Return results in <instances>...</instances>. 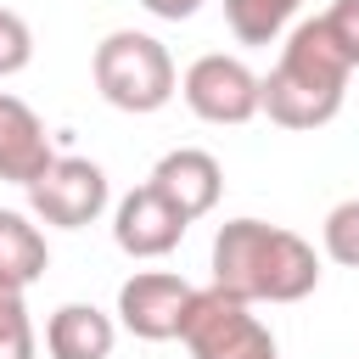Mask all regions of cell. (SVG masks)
<instances>
[{
	"mask_svg": "<svg viewBox=\"0 0 359 359\" xmlns=\"http://www.w3.org/2000/svg\"><path fill=\"white\" fill-rule=\"evenodd\" d=\"M213 286L241 303H297L320 286V258L297 230L230 219L213 236Z\"/></svg>",
	"mask_w": 359,
	"mask_h": 359,
	"instance_id": "cell-1",
	"label": "cell"
},
{
	"mask_svg": "<svg viewBox=\"0 0 359 359\" xmlns=\"http://www.w3.org/2000/svg\"><path fill=\"white\" fill-rule=\"evenodd\" d=\"M348 56L331 45L325 22L309 17L286 34L280 45V62L264 73V112L269 123L280 129H325L337 112H342V95H348Z\"/></svg>",
	"mask_w": 359,
	"mask_h": 359,
	"instance_id": "cell-2",
	"label": "cell"
},
{
	"mask_svg": "<svg viewBox=\"0 0 359 359\" xmlns=\"http://www.w3.org/2000/svg\"><path fill=\"white\" fill-rule=\"evenodd\" d=\"M90 73H95L101 101L118 107V112H135V118L163 112L174 101V90H180V73H174L168 45L151 39V34H140V28H112L95 45Z\"/></svg>",
	"mask_w": 359,
	"mask_h": 359,
	"instance_id": "cell-3",
	"label": "cell"
},
{
	"mask_svg": "<svg viewBox=\"0 0 359 359\" xmlns=\"http://www.w3.org/2000/svg\"><path fill=\"white\" fill-rule=\"evenodd\" d=\"M180 342L191 348V359H280L275 337L252 314V303H241V297H230L219 286H208V292L191 297Z\"/></svg>",
	"mask_w": 359,
	"mask_h": 359,
	"instance_id": "cell-4",
	"label": "cell"
},
{
	"mask_svg": "<svg viewBox=\"0 0 359 359\" xmlns=\"http://www.w3.org/2000/svg\"><path fill=\"white\" fill-rule=\"evenodd\" d=\"M180 95L202 123H224V129H236V123L264 112V79L241 56H224V50L196 56L185 67V79H180Z\"/></svg>",
	"mask_w": 359,
	"mask_h": 359,
	"instance_id": "cell-5",
	"label": "cell"
},
{
	"mask_svg": "<svg viewBox=\"0 0 359 359\" xmlns=\"http://www.w3.org/2000/svg\"><path fill=\"white\" fill-rule=\"evenodd\" d=\"M107 174L90 157H56L34 185H28V213L56 224V230H84L107 213Z\"/></svg>",
	"mask_w": 359,
	"mask_h": 359,
	"instance_id": "cell-6",
	"label": "cell"
},
{
	"mask_svg": "<svg viewBox=\"0 0 359 359\" xmlns=\"http://www.w3.org/2000/svg\"><path fill=\"white\" fill-rule=\"evenodd\" d=\"M191 297H196V286H191L185 275L140 269V275H129V280L118 286V320H123V331L140 337V342H168V337H180Z\"/></svg>",
	"mask_w": 359,
	"mask_h": 359,
	"instance_id": "cell-7",
	"label": "cell"
},
{
	"mask_svg": "<svg viewBox=\"0 0 359 359\" xmlns=\"http://www.w3.org/2000/svg\"><path fill=\"white\" fill-rule=\"evenodd\" d=\"M146 185H151L185 224H196L202 213L219 208V196H224V168H219V157L202 151V146H174V151L157 157V168H151Z\"/></svg>",
	"mask_w": 359,
	"mask_h": 359,
	"instance_id": "cell-8",
	"label": "cell"
},
{
	"mask_svg": "<svg viewBox=\"0 0 359 359\" xmlns=\"http://www.w3.org/2000/svg\"><path fill=\"white\" fill-rule=\"evenodd\" d=\"M180 236H185V219H180L151 185H135V191L118 202V213H112V241H118L129 258H163V252L180 247Z\"/></svg>",
	"mask_w": 359,
	"mask_h": 359,
	"instance_id": "cell-9",
	"label": "cell"
},
{
	"mask_svg": "<svg viewBox=\"0 0 359 359\" xmlns=\"http://www.w3.org/2000/svg\"><path fill=\"white\" fill-rule=\"evenodd\" d=\"M50 163H56V151H50V135H45L39 112L0 90V180L28 191Z\"/></svg>",
	"mask_w": 359,
	"mask_h": 359,
	"instance_id": "cell-10",
	"label": "cell"
},
{
	"mask_svg": "<svg viewBox=\"0 0 359 359\" xmlns=\"http://www.w3.org/2000/svg\"><path fill=\"white\" fill-rule=\"evenodd\" d=\"M112 342H118V325L95 303H62L45 320L50 359H112Z\"/></svg>",
	"mask_w": 359,
	"mask_h": 359,
	"instance_id": "cell-11",
	"label": "cell"
},
{
	"mask_svg": "<svg viewBox=\"0 0 359 359\" xmlns=\"http://www.w3.org/2000/svg\"><path fill=\"white\" fill-rule=\"evenodd\" d=\"M45 269H50V247H45L39 224L17 208H0V286L28 292Z\"/></svg>",
	"mask_w": 359,
	"mask_h": 359,
	"instance_id": "cell-12",
	"label": "cell"
},
{
	"mask_svg": "<svg viewBox=\"0 0 359 359\" xmlns=\"http://www.w3.org/2000/svg\"><path fill=\"white\" fill-rule=\"evenodd\" d=\"M303 0H224V22L241 45H275Z\"/></svg>",
	"mask_w": 359,
	"mask_h": 359,
	"instance_id": "cell-13",
	"label": "cell"
},
{
	"mask_svg": "<svg viewBox=\"0 0 359 359\" xmlns=\"http://www.w3.org/2000/svg\"><path fill=\"white\" fill-rule=\"evenodd\" d=\"M320 241H325V258H331V264L359 269V196H348V202H337V208L325 213Z\"/></svg>",
	"mask_w": 359,
	"mask_h": 359,
	"instance_id": "cell-14",
	"label": "cell"
},
{
	"mask_svg": "<svg viewBox=\"0 0 359 359\" xmlns=\"http://www.w3.org/2000/svg\"><path fill=\"white\" fill-rule=\"evenodd\" d=\"M0 359H34V320L11 286H0Z\"/></svg>",
	"mask_w": 359,
	"mask_h": 359,
	"instance_id": "cell-15",
	"label": "cell"
},
{
	"mask_svg": "<svg viewBox=\"0 0 359 359\" xmlns=\"http://www.w3.org/2000/svg\"><path fill=\"white\" fill-rule=\"evenodd\" d=\"M28 62H34V28H28L11 6H0V79L22 73Z\"/></svg>",
	"mask_w": 359,
	"mask_h": 359,
	"instance_id": "cell-16",
	"label": "cell"
},
{
	"mask_svg": "<svg viewBox=\"0 0 359 359\" xmlns=\"http://www.w3.org/2000/svg\"><path fill=\"white\" fill-rule=\"evenodd\" d=\"M320 22H325L331 45L348 56V67H359V0H331L320 11Z\"/></svg>",
	"mask_w": 359,
	"mask_h": 359,
	"instance_id": "cell-17",
	"label": "cell"
},
{
	"mask_svg": "<svg viewBox=\"0 0 359 359\" xmlns=\"http://www.w3.org/2000/svg\"><path fill=\"white\" fill-rule=\"evenodd\" d=\"M151 17H163V22H185V17H196L202 11V0H140Z\"/></svg>",
	"mask_w": 359,
	"mask_h": 359,
	"instance_id": "cell-18",
	"label": "cell"
}]
</instances>
